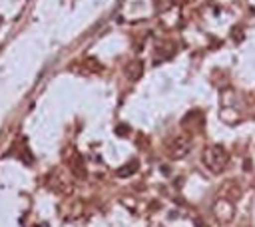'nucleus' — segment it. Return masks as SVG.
Returning <instances> with one entry per match:
<instances>
[{"label": "nucleus", "mask_w": 255, "mask_h": 227, "mask_svg": "<svg viewBox=\"0 0 255 227\" xmlns=\"http://www.w3.org/2000/svg\"><path fill=\"white\" fill-rule=\"evenodd\" d=\"M227 151L223 149V147H209L205 153H203V161H205V165L211 169V171H221L225 165H227Z\"/></svg>", "instance_id": "1"}, {"label": "nucleus", "mask_w": 255, "mask_h": 227, "mask_svg": "<svg viewBox=\"0 0 255 227\" xmlns=\"http://www.w3.org/2000/svg\"><path fill=\"white\" fill-rule=\"evenodd\" d=\"M189 147H191L189 137L179 135V137H175V141L169 145V157H171V159H181V157H185V155H187Z\"/></svg>", "instance_id": "2"}, {"label": "nucleus", "mask_w": 255, "mask_h": 227, "mask_svg": "<svg viewBox=\"0 0 255 227\" xmlns=\"http://www.w3.org/2000/svg\"><path fill=\"white\" fill-rule=\"evenodd\" d=\"M141 72H143V64H141L139 60L131 62V64L128 66V70H126V74H128L129 80H137V78L141 76Z\"/></svg>", "instance_id": "3"}, {"label": "nucleus", "mask_w": 255, "mask_h": 227, "mask_svg": "<svg viewBox=\"0 0 255 227\" xmlns=\"http://www.w3.org/2000/svg\"><path fill=\"white\" fill-rule=\"evenodd\" d=\"M128 165H129V167H122V169H120L118 173H120V175H129V173H133V171L137 169L135 161H131V163H128Z\"/></svg>", "instance_id": "4"}]
</instances>
